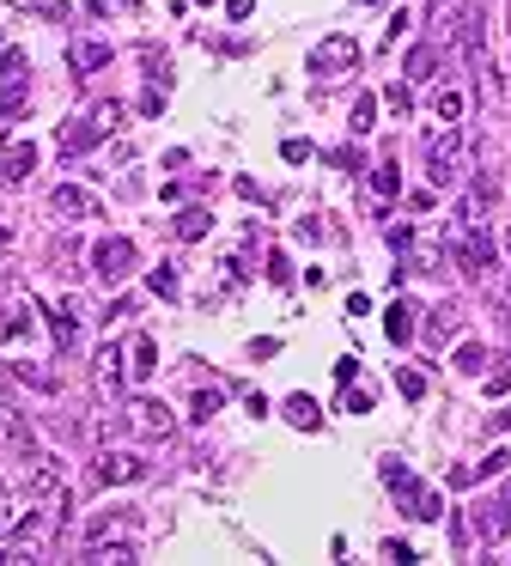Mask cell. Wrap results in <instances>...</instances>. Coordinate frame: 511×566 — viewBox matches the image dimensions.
<instances>
[{
	"instance_id": "21",
	"label": "cell",
	"mask_w": 511,
	"mask_h": 566,
	"mask_svg": "<svg viewBox=\"0 0 511 566\" xmlns=\"http://www.w3.org/2000/svg\"><path fill=\"white\" fill-rule=\"evenodd\" d=\"M432 74H438V49H432V43L408 49V80H432Z\"/></svg>"
},
{
	"instance_id": "1",
	"label": "cell",
	"mask_w": 511,
	"mask_h": 566,
	"mask_svg": "<svg viewBox=\"0 0 511 566\" xmlns=\"http://www.w3.org/2000/svg\"><path fill=\"white\" fill-rule=\"evenodd\" d=\"M116 116H123L116 104H98V110H92L85 122H67V128H62V153H67V159H80V153H92V146H98L103 134L116 128Z\"/></svg>"
},
{
	"instance_id": "19",
	"label": "cell",
	"mask_w": 511,
	"mask_h": 566,
	"mask_svg": "<svg viewBox=\"0 0 511 566\" xmlns=\"http://www.w3.org/2000/svg\"><path fill=\"white\" fill-rule=\"evenodd\" d=\"M396 183H402V177H396V159H384L378 171H371V189H378V202H371V207H378V213L389 207V195H396Z\"/></svg>"
},
{
	"instance_id": "8",
	"label": "cell",
	"mask_w": 511,
	"mask_h": 566,
	"mask_svg": "<svg viewBox=\"0 0 511 566\" xmlns=\"http://www.w3.org/2000/svg\"><path fill=\"white\" fill-rule=\"evenodd\" d=\"M128 421L141 426V432H152V439H164V432L177 426V414L164 402H152V396H134V402H128Z\"/></svg>"
},
{
	"instance_id": "16",
	"label": "cell",
	"mask_w": 511,
	"mask_h": 566,
	"mask_svg": "<svg viewBox=\"0 0 511 566\" xmlns=\"http://www.w3.org/2000/svg\"><path fill=\"white\" fill-rule=\"evenodd\" d=\"M493 202H499V183H493L487 171H475V183H469V220H481Z\"/></svg>"
},
{
	"instance_id": "36",
	"label": "cell",
	"mask_w": 511,
	"mask_h": 566,
	"mask_svg": "<svg viewBox=\"0 0 511 566\" xmlns=\"http://www.w3.org/2000/svg\"><path fill=\"white\" fill-rule=\"evenodd\" d=\"M0 536H13V500L0 493Z\"/></svg>"
},
{
	"instance_id": "31",
	"label": "cell",
	"mask_w": 511,
	"mask_h": 566,
	"mask_svg": "<svg viewBox=\"0 0 511 566\" xmlns=\"http://www.w3.org/2000/svg\"><path fill=\"white\" fill-rule=\"evenodd\" d=\"M0 74H6V80H25V55L19 49H0Z\"/></svg>"
},
{
	"instance_id": "5",
	"label": "cell",
	"mask_w": 511,
	"mask_h": 566,
	"mask_svg": "<svg viewBox=\"0 0 511 566\" xmlns=\"http://www.w3.org/2000/svg\"><path fill=\"white\" fill-rule=\"evenodd\" d=\"M141 475H146V463L134 451H98L92 457V482H103V487H128V482H141Z\"/></svg>"
},
{
	"instance_id": "33",
	"label": "cell",
	"mask_w": 511,
	"mask_h": 566,
	"mask_svg": "<svg viewBox=\"0 0 511 566\" xmlns=\"http://www.w3.org/2000/svg\"><path fill=\"white\" fill-rule=\"evenodd\" d=\"M506 463H511V451H493V457H487V463H481V469H475L469 482H487V475H499V469H506Z\"/></svg>"
},
{
	"instance_id": "20",
	"label": "cell",
	"mask_w": 511,
	"mask_h": 566,
	"mask_svg": "<svg viewBox=\"0 0 511 566\" xmlns=\"http://www.w3.org/2000/svg\"><path fill=\"white\" fill-rule=\"evenodd\" d=\"M457 317H463L457 304H438V311H432V323H427V347H438V342H445L450 329H457Z\"/></svg>"
},
{
	"instance_id": "27",
	"label": "cell",
	"mask_w": 511,
	"mask_h": 566,
	"mask_svg": "<svg viewBox=\"0 0 511 566\" xmlns=\"http://www.w3.org/2000/svg\"><path fill=\"white\" fill-rule=\"evenodd\" d=\"M348 122H353V134H371V122H378V98H359Z\"/></svg>"
},
{
	"instance_id": "26",
	"label": "cell",
	"mask_w": 511,
	"mask_h": 566,
	"mask_svg": "<svg viewBox=\"0 0 511 566\" xmlns=\"http://www.w3.org/2000/svg\"><path fill=\"white\" fill-rule=\"evenodd\" d=\"M287 421L292 426H317V402H310V396H287Z\"/></svg>"
},
{
	"instance_id": "32",
	"label": "cell",
	"mask_w": 511,
	"mask_h": 566,
	"mask_svg": "<svg viewBox=\"0 0 511 566\" xmlns=\"http://www.w3.org/2000/svg\"><path fill=\"white\" fill-rule=\"evenodd\" d=\"M396 384H402V396H408V402H420V396H427V378H420V372H402Z\"/></svg>"
},
{
	"instance_id": "24",
	"label": "cell",
	"mask_w": 511,
	"mask_h": 566,
	"mask_svg": "<svg viewBox=\"0 0 511 566\" xmlns=\"http://www.w3.org/2000/svg\"><path fill=\"white\" fill-rule=\"evenodd\" d=\"M146 286H152L159 299H177V268H171V263H159L152 274H146Z\"/></svg>"
},
{
	"instance_id": "6",
	"label": "cell",
	"mask_w": 511,
	"mask_h": 566,
	"mask_svg": "<svg viewBox=\"0 0 511 566\" xmlns=\"http://www.w3.org/2000/svg\"><path fill=\"white\" fill-rule=\"evenodd\" d=\"M134 263H141V250L128 238H103L98 250H92V268H98L103 281H123V274H134Z\"/></svg>"
},
{
	"instance_id": "11",
	"label": "cell",
	"mask_w": 511,
	"mask_h": 566,
	"mask_svg": "<svg viewBox=\"0 0 511 566\" xmlns=\"http://www.w3.org/2000/svg\"><path fill=\"white\" fill-rule=\"evenodd\" d=\"M55 213L85 220V213H98V195H92V189H80V183H62V189H55Z\"/></svg>"
},
{
	"instance_id": "12",
	"label": "cell",
	"mask_w": 511,
	"mask_h": 566,
	"mask_svg": "<svg viewBox=\"0 0 511 566\" xmlns=\"http://www.w3.org/2000/svg\"><path fill=\"white\" fill-rule=\"evenodd\" d=\"M134 530H141V524H134V511H110V518H98L85 536H92V542H128ZM92 542H85V548H92Z\"/></svg>"
},
{
	"instance_id": "22",
	"label": "cell",
	"mask_w": 511,
	"mask_h": 566,
	"mask_svg": "<svg viewBox=\"0 0 511 566\" xmlns=\"http://www.w3.org/2000/svg\"><path fill=\"white\" fill-rule=\"evenodd\" d=\"M103 61H110V43H80V49H74V67H80V74H98Z\"/></svg>"
},
{
	"instance_id": "3",
	"label": "cell",
	"mask_w": 511,
	"mask_h": 566,
	"mask_svg": "<svg viewBox=\"0 0 511 566\" xmlns=\"http://www.w3.org/2000/svg\"><path fill=\"white\" fill-rule=\"evenodd\" d=\"M427 177H432V189H450L457 183V164H463V141L450 134V128H438V134H427Z\"/></svg>"
},
{
	"instance_id": "9",
	"label": "cell",
	"mask_w": 511,
	"mask_h": 566,
	"mask_svg": "<svg viewBox=\"0 0 511 566\" xmlns=\"http://www.w3.org/2000/svg\"><path fill=\"white\" fill-rule=\"evenodd\" d=\"M37 171V146L31 141H6L0 146V183H25Z\"/></svg>"
},
{
	"instance_id": "23",
	"label": "cell",
	"mask_w": 511,
	"mask_h": 566,
	"mask_svg": "<svg viewBox=\"0 0 511 566\" xmlns=\"http://www.w3.org/2000/svg\"><path fill=\"white\" fill-rule=\"evenodd\" d=\"M463 98H469V92H457V85H445V92H438V122H463Z\"/></svg>"
},
{
	"instance_id": "4",
	"label": "cell",
	"mask_w": 511,
	"mask_h": 566,
	"mask_svg": "<svg viewBox=\"0 0 511 566\" xmlns=\"http://www.w3.org/2000/svg\"><path fill=\"white\" fill-rule=\"evenodd\" d=\"M450 49H457L463 61H475L481 49H487V25H481V6H475V0L457 6V19H450Z\"/></svg>"
},
{
	"instance_id": "7",
	"label": "cell",
	"mask_w": 511,
	"mask_h": 566,
	"mask_svg": "<svg viewBox=\"0 0 511 566\" xmlns=\"http://www.w3.org/2000/svg\"><path fill=\"white\" fill-rule=\"evenodd\" d=\"M450 243H457V263L469 268V274H487V268H493V238H487V232H475V225H469V232H457Z\"/></svg>"
},
{
	"instance_id": "2",
	"label": "cell",
	"mask_w": 511,
	"mask_h": 566,
	"mask_svg": "<svg viewBox=\"0 0 511 566\" xmlns=\"http://www.w3.org/2000/svg\"><path fill=\"white\" fill-rule=\"evenodd\" d=\"M384 475L396 482V506L408 511V518H420V524H432V518L445 511V506H438V493H432V487H420V482H414V475H408L402 463H384Z\"/></svg>"
},
{
	"instance_id": "29",
	"label": "cell",
	"mask_w": 511,
	"mask_h": 566,
	"mask_svg": "<svg viewBox=\"0 0 511 566\" xmlns=\"http://www.w3.org/2000/svg\"><path fill=\"white\" fill-rule=\"evenodd\" d=\"M220 402H225V390H201V396L189 402V414H195V421H207V414H220Z\"/></svg>"
},
{
	"instance_id": "15",
	"label": "cell",
	"mask_w": 511,
	"mask_h": 566,
	"mask_svg": "<svg viewBox=\"0 0 511 566\" xmlns=\"http://www.w3.org/2000/svg\"><path fill=\"white\" fill-rule=\"evenodd\" d=\"M92 372H98V384H103V390H123V347H116V342H103V347H98V365H92Z\"/></svg>"
},
{
	"instance_id": "13",
	"label": "cell",
	"mask_w": 511,
	"mask_h": 566,
	"mask_svg": "<svg viewBox=\"0 0 511 566\" xmlns=\"http://www.w3.org/2000/svg\"><path fill=\"white\" fill-rule=\"evenodd\" d=\"M31 500H62V469L49 463V457L31 463Z\"/></svg>"
},
{
	"instance_id": "10",
	"label": "cell",
	"mask_w": 511,
	"mask_h": 566,
	"mask_svg": "<svg viewBox=\"0 0 511 566\" xmlns=\"http://www.w3.org/2000/svg\"><path fill=\"white\" fill-rule=\"evenodd\" d=\"M353 61H359V49H353V37H329L323 49L310 55V67H317V74H348Z\"/></svg>"
},
{
	"instance_id": "30",
	"label": "cell",
	"mask_w": 511,
	"mask_h": 566,
	"mask_svg": "<svg viewBox=\"0 0 511 566\" xmlns=\"http://www.w3.org/2000/svg\"><path fill=\"white\" fill-rule=\"evenodd\" d=\"M487 365V347H457V372H481Z\"/></svg>"
},
{
	"instance_id": "17",
	"label": "cell",
	"mask_w": 511,
	"mask_h": 566,
	"mask_svg": "<svg viewBox=\"0 0 511 566\" xmlns=\"http://www.w3.org/2000/svg\"><path fill=\"white\" fill-rule=\"evenodd\" d=\"M384 329H389V342H408V335H414V304L396 299V304L384 311Z\"/></svg>"
},
{
	"instance_id": "28",
	"label": "cell",
	"mask_w": 511,
	"mask_h": 566,
	"mask_svg": "<svg viewBox=\"0 0 511 566\" xmlns=\"http://www.w3.org/2000/svg\"><path fill=\"white\" fill-rule=\"evenodd\" d=\"M141 61H146V74H152L159 85L171 80V61H164V49H159V43H146V55H141Z\"/></svg>"
},
{
	"instance_id": "35",
	"label": "cell",
	"mask_w": 511,
	"mask_h": 566,
	"mask_svg": "<svg viewBox=\"0 0 511 566\" xmlns=\"http://www.w3.org/2000/svg\"><path fill=\"white\" fill-rule=\"evenodd\" d=\"M25 329H31V317H25V311H13V317H6V335H13V342H25Z\"/></svg>"
},
{
	"instance_id": "37",
	"label": "cell",
	"mask_w": 511,
	"mask_h": 566,
	"mask_svg": "<svg viewBox=\"0 0 511 566\" xmlns=\"http://www.w3.org/2000/svg\"><path fill=\"white\" fill-rule=\"evenodd\" d=\"M506 25H511V6H506Z\"/></svg>"
},
{
	"instance_id": "25",
	"label": "cell",
	"mask_w": 511,
	"mask_h": 566,
	"mask_svg": "<svg viewBox=\"0 0 511 566\" xmlns=\"http://www.w3.org/2000/svg\"><path fill=\"white\" fill-rule=\"evenodd\" d=\"M207 225L213 220H207L201 207H189V213H177V238H207Z\"/></svg>"
},
{
	"instance_id": "18",
	"label": "cell",
	"mask_w": 511,
	"mask_h": 566,
	"mask_svg": "<svg viewBox=\"0 0 511 566\" xmlns=\"http://www.w3.org/2000/svg\"><path fill=\"white\" fill-rule=\"evenodd\" d=\"M25 110H31V92H25L19 80H6V92H0V122H19Z\"/></svg>"
},
{
	"instance_id": "38",
	"label": "cell",
	"mask_w": 511,
	"mask_h": 566,
	"mask_svg": "<svg viewBox=\"0 0 511 566\" xmlns=\"http://www.w3.org/2000/svg\"><path fill=\"white\" fill-rule=\"evenodd\" d=\"M506 256H511V238H506Z\"/></svg>"
},
{
	"instance_id": "34",
	"label": "cell",
	"mask_w": 511,
	"mask_h": 566,
	"mask_svg": "<svg viewBox=\"0 0 511 566\" xmlns=\"http://www.w3.org/2000/svg\"><path fill=\"white\" fill-rule=\"evenodd\" d=\"M506 390H511V360H506V365H499V372H493V384H487V396H506Z\"/></svg>"
},
{
	"instance_id": "14",
	"label": "cell",
	"mask_w": 511,
	"mask_h": 566,
	"mask_svg": "<svg viewBox=\"0 0 511 566\" xmlns=\"http://www.w3.org/2000/svg\"><path fill=\"white\" fill-rule=\"evenodd\" d=\"M152 365H159L152 335H134V342H128V372H134V384H146V378H152Z\"/></svg>"
}]
</instances>
